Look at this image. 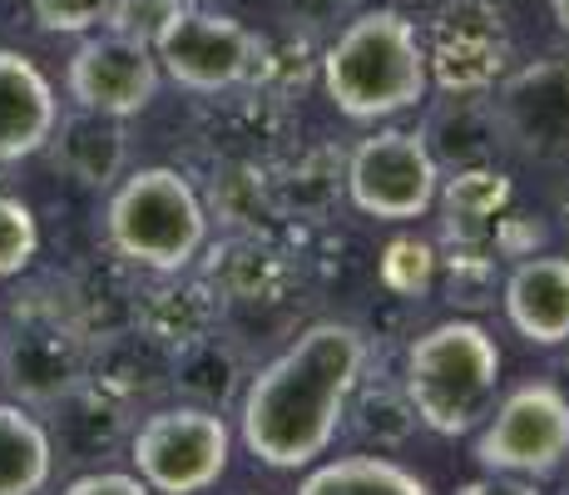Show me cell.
<instances>
[{
  "label": "cell",
  "mask_w": 569,
  "mask_h": 495,
  "mask_svg": "<svg viewBox=\"0 0 569 495\" xmlns=\"http://www.w3.org/2000/svg\"><path fill=\"white\" fill-rule=\"evenodd\" d=\"M367 372V337L352 323H312L248 382L238 432L268 471H308L332 451Z\"/></svg>",
  "instance_id": "obj_1"
},
{
  "label": "cell",
  "mask_w": 569,
  "mask_h": 495,
  "mask_svg": "<svg viewBox=\"0 0 569 495\" xmlns=\"http://www.w3.org/2000/svg\"><path fill=\"white\" fill-rule=\"evenodd\" d=\"M322 90L357 125L407 115L431 90L421 36L401 10H357L322 50Z\"/></svg>",
  "instance_id": "obj_2"
},
{
  "label": "cell",
  "mask_w": 569,
  "mask_h": 495,
  "mask_svg": "<svg viewBox=\"0 0 569 495\" xmlns=\"http://www.w3.org/2000/svg\"><path fill=\"white\" fill-rule=\"evenodd\" d=\"M416 422L436 436H466L486 422L500 392V347L470 317L426 327L407 347V372H401Z\"/></svg>",
  "instance_id": "obj_3"
},
{
  "label": "cell",
  "mask_w": 569,
  "mask_h": 495,
  "mask_svg": "<svg viewBox=\"0 0 569 495\" xmlns=\"http://www.w3.org/2000/svg\"><path fill=\"white\" fill-rule=\"evenodd\" d=\"M104 238L144 273H183L208 244V208L179 169H134L119 179L104 208Z\"/></svg>",
  "instance_id": "obj_4"
},
{
  "label": "cell",
  "mask_w": 569,
  "mask_h": 495,
  "mask_svg": "<svg viewBox=\"0 0 569 495\" xmlns=\"http://www.w3.org/2000/svg\"><path fill=\"white\" fill-rule=\"evenodd\" d=\"M233 456V432L213 406L183 402L144 416L129 432L134 476L154 495H203L223 481Z\"/></svg>",
  "instance_id": "obj_5"
},
{
  "label": "cell",
  "mask_w": 569,
  "mask_h": 495,
  "mask_svg": "<svg viewBox=\"0 0 569 495\" xmlns=\"http://www.w3.org/2000/svg\"><path fill=\"white\" fill-rule=\"evenodd\" d=\"M480 471L550 481L569 461V396L555 382H525L486 412L470 446Z\"/></svg>",
  "instance_id": "obj_6"
},
{
  "label": "cell",
  "mask_w": 569,
  "mask_h": 495,
  "mask_svg": "<svg viewBox=\"0 0 569 495\" xmlns=\"http://www.w3.org/2000/svg\"><path fill=\"white\" fill-rule=\"evenodd\" d=\"M0 377L26 406H54L90 377V347L74 323V313L54 303H16L0 343Z\"/></svg>",
  "instance_id": "obj_7"
},
{
  "label": "cell",
  "mask_w": 569,
  "mask_h": 495,
  "mask_svg": "<svg viewBox=\"0 0 569 495\" xmlns=\"http://www.w3.org/2000/svg\"><path fill=\"white\" fill-rule=\"evenodd\" d=\"M347 194L377 224H416L441 198V164L416 129H377L347 159Z\"/></svg>",
  "instance_id": "obj_8"
},
{
  "label": "cell",
  "mask_w": 569,
  "mask_h": 495,
  "mask_svg": "<svg viewBox=\"0 0 569 495\" xmlns=\"http://www.w3.org/2000/svg\"><path fill=\"white\" fill-rule=\"evenodd\" d=\"M149 50H154L159 70L193 95H218L243 85L258 70V55H262V46L243 20L223 16V10H208L203 0L173 10L159 26V36L149 40Z\"/></svg>",
  "instance_id": "obj_9"
},
{
  "label": "cell",
  "mask_w": 569,
  "mask_h": 495,
  "mask_svg": "<svg viewBox=\"0 0 569 495\" xmlns=\"http://www.w3.org/2000/svg\"><path fill=\"white\" fill-rule=\"evenodd\" d=\"M431 85L446 95H486L510 65V26L500 0H441L421 40Z\"/></svg>",
  "instance_id": "obj_10"
},
{
  "label": "cell",
  "mask_w": 569,
  "mask_h": 495,
  "mask_svg": "<svg viewBox=\"0 0 569 495\" xmlns=\"http://www.w3.org/2000/svg\"><path fill=\"white\" fill-rule=\"evenodd\" d=\"M159 60L149 46L129 36H90L80 50L70 55V70H64V90L80 109L109 119H129L139 109L154 105L159 95Z\"/></svg>",
  "instance_id": "obj_11"
},
{
  "label": "cell",
  "mask_w": 569,
  "mask_h": 495,
  "mask_svg": "<svg viewBox=\"0 0 569 495\" xmlns=\"http://www.w3.org/2000/svg\"><path fill=\"white\" fill-rule=\"evenodd\" d=\"M496 125L525 154H565L569 149V60L550 55V60L525 65L510 75L500 90Z\"/></svg>",
  "instance_id": "obj_12"
},
{
  "label": "cell",
  "mask_w": 569,
  "mask_h": 495,
  "mask_svg": "<svg viewBox=\"0 0 569 495\" xmlns=\"http://www.w3.org/2000/svg\"><path fill=\"white\" fill-rule=\"evenodd\" d=\"M60 125V99H54L46 70L20 50H0V164H20L50 145Z\"/></svg>",
  "instance_id": "obj_13"
},
{
  "label": "cell",
  "mask_w": 569,
  "mask_h": 495,
  "mask_svg": "<svg viewBox=\"0 0 569 495\" xmlns=\"http://www.w3.org/2000/svg\"><path fill=\"white\" fill-rule=\"evenodd\" d=\"M506 317L530 347L569 343V258L530 253L506 278Z\"/></svg>",
  "instance_id": "obj_14"
},
{
  "label": "cell",
  "mask_w": 569,
  "mask_h": 495,
  "mask_svg": "<svg viewBox=\"0 0 569 495\" xmlns=\"http://www.w3.org/2000/svg\"><path fill=\"white\" fill-rule=\"evenodd\" d=\"M46 149L54 154V169L70 174L74 184H90V189H104V184H114L119 174H124V154H129L119 119L90 115V109L60 119Z\"/></svg>",
  "instance_id": "obj_15"
},
{
  "label": "cell",
  "mask_w": 569,
  "mask_h": 495,
  "mask_svg": "<svg viewBox=\"0 0 569 495\" xmlns=\"http://www.w3.org/2000/svg\"><path fill=\"white\" fill-rule=\"evenodd\" d=\"M54 471V442L40 416L0 402V495H40Z\"/></svg>",
  "instance_id": "obj_16"
},
{
  "label": "cell",
  "mask_w": 569,
  "mask_h": 495,
  "mask_svg": "<svg viewBox=\"0 0 569 495\" xmlns=\"http://www.w3.org/2000/svg\"><path fill=\"white\" fill-rule=\"evenodd\" d=\"M298 495H431V486L401 461L362 451V456L312 461Z\"/></svg>",
  "instance_id": "obj_17"
},
{
  "label": "cell",
  "mask_w": 569,
  "mask_h": 495,
  "mask_svg": "<svg viewBox=\"0 0 569 495\" xmlns=\"http://www.w3.org/2000/svg\"><path fill=\"white\" fill-rule=\"evenodd\" d=\"M510 204V184L490 169H461L446 189V228L461 244H480L500 224V208Z\"/></svg>",
  "instance_id": "obj_18"
},
{
  "label": "cell",
  "mask_w": 569,
  "mask_h": 495,
  "mask_svg": "<svg viewBox=\"0 0 569 495\" xmlns=\"http://www.w3.org/2000/svg\"><path fill=\"white\" fill-rule=\"evenodd\" d=\"M486 115V109L476 105V95H456V109H446L441 119L431 125V135H421L426 139V149L436 154V164H451L456 174L461 169H490V154H496V145L490 139L500 135V125L490 119V125H480L476 135H470V125Z\"/></svg>",
  "instance_id": "obj_19"
},
{
  "label": "cell",
  "mask_w": 569,
  "mask_h": 495,
  "mask_svg": "<svg viewBox=\"0 0 569 495\" xmlns=\"http://www.w3.org/2000/svg\"><path fill=\"white\" fill-rule=\"evenodd\" d=\"M40 253V224L30 214V204L0 194V283L20 278Z\"/></svg>",
  "instance_id": "obj_20"
},
{
  "label": "cell",
  "mask_w": 569,
  "mask_h": 495,
  "mask_svg": "<svg viewBox=\"0 0 569 495\" xmlns=\"http://www.w3.org/2000/svg\"><path fill=\"white\" fill-rule=\"evenodd\" d=\"M431 268H436V258H431V248L426 244H416V238H397V244L387 248V258H381V278H387V288H397V293H426V283H431Z\"/></svg>",
  "instance_id": "obj_21"
},
{
  "label": "cell",
  "mask_w": 569,
  "mask_h": 495,
  "mask_svg": "<svg viewBox=\"0 0 569 495\" xmlns=\"http://www.w3.org/2000/svg\"><path fill=\"white\" fill-rule=\"evenodd\" d=\"M36 26L50 36H84V30L104 26L109 0H30Z\"/></svg>",
  "instance_id": "obj_22"
},
{
  "label": "cell",
  "mask_w": 569,
  "mask_h": 495,
  "mask_svg": "<svg viewBox=\"0 0 569 495\" xmlns=\"http://www.w3.org/2000/svg\"><path fill=\"white\" fill-rule=\"evenodd\" d=\"M173 10H179V0H109L104 26L114 30V36H129V40H139V46H149Z\"/></svg>",
  "instance_id": "obj_23"
},
{
  "label": "cell",
  "mask_w": 569,
  "mask_h": 495,
  "mask_svg": "<svg viewBox=\"0 0 569 495\" xmlns=\"http://www.w3.org/2000/svg\"><path fill=\"white\" fill-rule=\"evenodd\" d=\"M64 495H154L134 471H94V476H80L64 486Z\"/></svg>",
  "instance_id": "obj_24"
},
{
  "label": "cell",
  "mask_w": 569,
  "mask_h": 495,
  "mask_svg": "<svg viewBox=\"0 0 569 495\" xmlns=\"http://www.w3.org/2000/svg\"><path fill=\"white\" fill-rule=\"evenodd\" d=\"M456 495H540L535 491V481H520V476H476L466 481V486H456Z\"/></svg>",
  "instance_id": "obj_25"
},
{
  "label": "cell",
  "mask_w": 569,
  "mask_h": 495,
  "mask_svg": "<svg viewBox=\"0 0 569 495\" xmlns=\"http://www.w3.org/2000/svg\"><path fill=\"white\" fill-rule=\"evenodd\" d=\"M298 16L308 26H322V20H337V16H357V0H292Z\"/></svg>",
  "instance_id": "obj_26"
},
{
  "label": "cell",
  "mask_w": 569,
  "mask_h": 495,
  "mask_svg": "<svg viewBox=\"0 0 569 495\" xmlns=\"http://www.w3.org/2000/svg\"><path fill=\"white\" fill-rule=\"evenodd\" d=\"M550 16L560 30H569V0H550Z\"/></svg>",
  "instance_id": "obj_27"
},
{
  "label": "cell",
  "mask_w": 569,
  "mask_h": 495,
  "mask_svg": "<svg viewBox=\"0 0 569 495\" xmlns=\"http://www.w3.org/2000/svg\"><path fill=\"white\" fill-rule=\"evenodd\" d=\"M179 6H199V0H179Z\"/></svg>",
  "instance_id": "obj_28"
},
{
  "label": "cell",
  "mask_w": 569,
  "mask_h": 495,
  "mask_svg": "<svg viewBox=\"0 0 569 495\" xmlns=\"http://www.w3.org/2000/svg\"><path fill=\"white\" fill-rule=\"evenodd\" d=\"M565 218H569V208H565Z\"/></svg>",
  "instance_id": "obj_29"
}]
</instances>
